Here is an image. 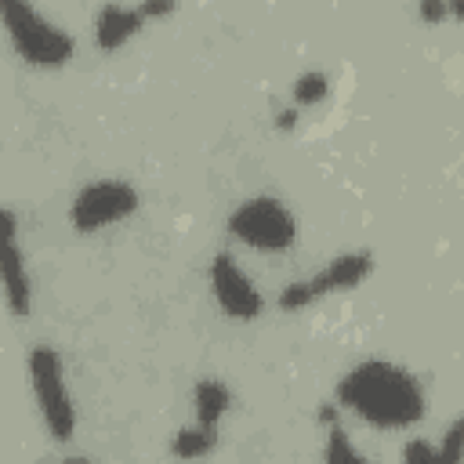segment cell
Segmentation results:
<instances>
[{
	"label": "cell",
	"mask_w": 464,
	"mask_h": 464,
	"mask_svg": "<svg viewBox=\"0 0 464 464\" xmlns=\"http://www.w3.org/2000/svg\"><path fill=\"white\" fill-rule=\"evenodd\" d=\"M450 22H464V0H450Z\"/></svg>",
	"instance_id": "17"
},
{
	"label": "cell",
	"mask_w": 464,
	"mask_h": 464,
	"mask_svg": "<svg viewBox=\"0 0 464 464\" xmlns=\"http://www.w3.org/2000/svg\"><path fill=\"white\" fill-rule=\"evenodd\" d=\"M232 413V388L221 377H199L192 384V420L185 428L174 431L170 439V453L178 460H199L210 457L218 439H221V424Z\"/></svg>",
	"instance_id": "6"
},
{
	"label": "cell",
	"mask_w": 464,
	"mask_h": 464,
	"mask_svg": "<svg viewBox=\"0 0 464 464\" xmlns=\"http://www.w3.org/2000/svg\"><path fill=\"white\" fill-rule=\"evenodd\" d=\"M225 228H228V236L239 246L257 250V254H286L297 243V218H294V210L286 207V199L268 196V192L239 199L232 207Z\"/></svg>",
	"instance_id": "4"
},
{
	"label": "cell",
	"mask_w": 464,
	"mask_h": 464,
	"mask_svg": "<svg viewBox=\"0 0 464 464\" xmlns=\"http://www.w3.org/2000/svg\"><path fill=\"white\" fill-rule=\"evenodd\" d=\"M0 22H4L11 51L29 69L54 72V69H65L76 54L72 33L51 14H44L33 0H0Z\"/></svg>",
	"instance_id": "2"
},
{
	"label": "cell",
	"mask_w": 464,
	"mask_h": 464,
	"mask_svg": "<svg viewBox=\"0 0 464 464\" xmlns=\"http://www.w3.org/2000/svg\"><path fill=\"white\" fill-rule=\"evenodd\" d=\"M315 420L326 431V442H323V460L326 464H366V457L359 453V446L352 442V435L344 428V410L337 406V399L323 402L315 410Z\"/></svg>",
	"instance_id": "11"
},
{
	"label": "cell",
	"mask_w": 464,
	"mask_h": 464,
	"mask_svg": "<svg viewBox=\"0 0 464 464\" xmlns=\"http://www.w3.org/2000/svg\"><path fill=\"white\" fill-rule=\"evenodd\" d=\"M334 399L344 417H355L373 431H410L428 417V392L420 377L384 355L352 362L337 377Z\"/></svg>",
	"instance_id": "1"
},
{
	"label": "cell",
	"mask_w": 464,
	"mask_h": 464,
	"mask_svg": "<svg viewBox=\"0 0 464 464\" xmlns=\"http://www.w3.org/2000/svg\"><path fill=\"white\" fill-rule=\"evenodd\" d=\"M377 261L370 250H344L337 257H330L323 268H315L312 276H301V279H290L279 297H276V308L279 312H304L326 297H337V294H352L355 286H362L370 276H373Z\"/></svg>",
	"instance_id": "5"
},
{
	"label": "cell",
	"mask_w": 464,
	"mask_h": 464,
	"mask_svg": "<svg viewBox=\"0 0 464 464\" xmlns=\"http://www.w3.org/2000/svg\"><path fill=\"white\" fill-rule=\"evenodd\" d=\"M326 94H330V76H326L323 69H304V72L294 76V83H290V102H294L297 109H312V105L326 102Z\"/></svg>",
	"instance_id": "12"
},
{
	"label": "cell",
	"mask_w": 464,
	"mask_h": 464,
	"mask_svg": "<svg viewBox=\"0 0 464 464\" xmlns=\"http://www.w3.org/2000/svg\"><path fill=\"white\" fill-rule=\"evenodd\" d=\"M0 283H4V304L11 319H29L33 312V268H29V254L22 246V225L14 207L0 210Z\"/></svg>",
	"instance_id": "9"
},
{
	"label": "cell",
	"mask_w": 464,
	"mask_h": 464,
	"mask_svg": "<svg viewBox=\"0 0 464 464\" xmlns=\"http://www.w3.org/2000/svg\"><path fill=\"white\" fill-rule=\"evenodd\" d=\"M297 116H301V109H297V105H283V109L276 112V127H279V130H286V127H294V123H297Z\"/></svg>",
	"instance_id": "16"
},
{
	"label": "cell",
	"mask_w": 464,
	"mask_h": 464,
	"mask_svg": "<svg viewBox=\"0 0 464 464\" xmlns=\"http://www.w3.org/2000/svg\"><path fill=\"white\" fill-rule=\"evenodd\" d=\"M207 283H210V297L221 308L225 319L232 323H254L265 312V297L257 290V283L246 276V268L239 265V257L232 250H218L207 265Z\"/></svg>",
	"instance_id": "8"
},
{
	"label": "cell",
	"mask_w": 464,
	"mask_h": 464,
	"mask_svg": "<svg viewBox=\"0 0 464 464\" xmlns=\"http://www.w3.org/2000/svg\"><path fill=\"white\" fill-rule=\"evenodd\" d=\"M145 25H152V18H149V11H145L141 0H134V4L109 0V4L98 7L91 36H94V47H98L102 54H116V51H123L134 36H141Z\"/></svg>",
	"instance_id": "10"
},
{
	"label": "cell",
	"mask_w": 464,
	"mask_h": 464,
	"mask_svg": "<svg viewBox=\"0 0 464 464\" xmlns=\"http://www.w3.org/2000/svg\"><path fill=\"white\" fill-rule=\"evenodd\" d=\"M141 207V192L134 181L127 178H94L87 181L72 203H69V225L76 236H98L112 225H123L127 218H134Z\"/></svg>",
	"instance_id": "7"
},
{
	"label": "cell",
	"mask_w": 464,
	"mask_h": 464,
	"mask_svg": "<svg viewBox=\"0 0 464 464\" xmlns=\"http://www.w3.org/2000/svg\"><path fill=\"white\" fill-rule=\"evenodd\" d=\"M399 460H402V464H439V446H435L431 439L417 435V439H410V442L399 450Z\"/></svg>",
	"instance_id": "14"
},
{
	"label": "cell",
	"mask_w": 464,
	"mask_h": 464,
	"mask_svg": "<svg viewBox=\"0 0 464 464\" xmlns=\"http://www.w3.org/2000/svg\"><path fill=\"white\" fill-rule=\"evenodd\" d=\"M25 381L36 402V413L44 420V431L54 446H69L76 439L80 428V413H76V399L69 388V373H65V359L54 344H33L25 352Z\"/></svg>",
	"instance_id": "3"
},
{
	"label": "cell",
	"mask_w": 464,
	"mask_h": 464,
	"mask_svg": "<svg viewBox=\"0 0 464 464\" xmlns=\"http://www.w3.org/2000/svg\"><path fill=\"white\" fill-rule=\"evenodd\" d=\"M439 464H460L464 460V413H457L442 435H439Z\"/></svg>",
	"instance_id": "13"
},
{
	"label": "cell",
	"mask_w": 464,
	"mask_h": 464,
	"mask_svg": "<svg viewBox=\"0 0 464 464\" xmlns=\"http://www.w3.org/2000/svg\"><path fill=\"white\" fill-rule=\"evenodd\" d=\"M417 18L424 25H442L450 22V0H417Z\"/></svg>",
	"instance_id": "15"
}]
</instances>
